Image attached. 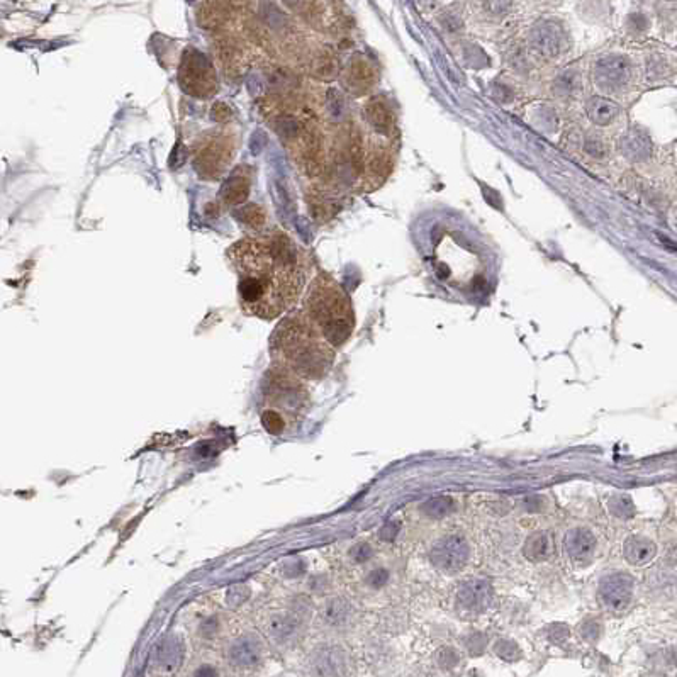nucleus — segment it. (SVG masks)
I'll use <instances>...</instances> for the list:
<instances>
[{
	"label": "nucleus",
	"instance_id": "obj_4",
	"mask_svg": "<svg viewBox=\"0 0 677 677\" xmlns=\"http://www.w3.org/2000/svg\"><path fill=\"white\" fill-rule=\"evenodd\" d=\"M306 309L307 318L335 348L350 338L355 324L354 311L347 294L335 282L319 279L311 287Z\"/></svg>",
	"mask_w": 677,
	"mask_h": 677
},
{
	"label": "nucleus",
	"instance_id": "obj_14",
	"mask_svg": "<svg viewBox=\"0 0 677 677\" xmlns=\"http://www.w3.org/2000/svg\"><path fill=\"white\" fill-rule=\"evenodd\" d=\"M365 114L368 123L382 134H391L392 127H394V116H392L391 109L387 107L386 102L382 100L375 99L368 102V106L365 107Z\"/></svg>",
	"mask_w": 677,
	"mask_h": 677
},
{
	"label": "nucleus",
	"instance_id": "obj_10",
	"mask_svg": "<svg viewBox=\"0 0 677 677\" xmlns=\"http://www.w3.org/2000/svg\"><path fill=\"white\" fill-rule=\"evenodd\" d=\"M489 601H491V589L486 586V582H479V580L477 582H468L459 592L460 606L472 613L482 611L489 604Z\"/></svg>",
	"mask_w": 677,
	"mask_h": 677
},
{
	"label": "nucleus",
	"instance_id": "obj_8",
	"mask_svg": "<svg viewBox=\"0 0 677 677\" xmlns=\"http://www.w3.org/2000/svg\"><path fill=\"white\" fill-rule=\"evenodd\" d=\"M564 33L560 26L554 21H542L536 24L530 33V43L531 48L538 55L547 56H557L562 50Z\"/></svg>",
	"mask_w": 677,
	"mask_h": 677
},
{
	"label": "nucleus",
	"instance_id": "obj_13",
	"mask_svg": "<svg viewBox=\"0 0 677 677\" xmlns=\"http://www.w3.org/2000/svg\"><path fill=\"white\" fill-rule=\"evenodd\" d=\"M620 114L618 104L606 97H592L587 102V116L598 126H608Z\"/></svg>",
	"mask_w": 677,
	"mask_h": 677
},
{
	"label": "nucleus",
	"instance_id": "obj_3",
	"mask_svg": "<svg viewBox=\"0 0 677 677\" xmlns=\"http://www.w3.org/2000/svg\"><path fill=\"white\" fill-rule=\"evenodd\" d=\"M309 410L306 382L289 368L272 363L263 384L262 423L270 435L282 436L298 428Z\"/></svg>",
	"mask_w": 677,
	"mask_h": 677
},
{
	"label": "nucleus",
	"instance_id": "obj_1",
	"mask_svg": "<svg viewBox=\"0 0 677 677\" xmlns=\"http://www.w3.org/2000/svg\"><path fill=\"white\" fill-rule=\"evenodd\" d=\"M228 258L238 275L239 306L248 316L272 321L298 300L302 272L287 238H244L228 250Z\"/></svg>",
	"mask_w": 677,
	"mask_h": 677
},
{
	"label": "nucleus",
	"instance_id": "obj_7",
	"mask_svg": "<svg viewBox=\"0 0 677 677\" xmlns=\"http://www.w3.org/2000/svg\"><path fill=\"white\" fill-rule=\"evenodd\" d=\"M596 83L603 89L615 90L630 78V63L623 56H606L596 65Z\"/></svg>",
	"mask_w": 677,
	"mask_h": 677
},
{
	"label": "nucleus",
	"instance_id": "obj_15",
	"mask_svg": "<svg viewBox=\"0 0 677 677\" xmlns=\"http://www.w3.org/2000/svg\"><path fill=\"white\" fill-rule=\"evenodd\" d=\"M524 552H526L528 559H531V560H542V559H545V557L548 555V540H547V536H545V535H535V536H531V538L528 540L526 548H524Z\"/></svg>",
	"mask_w": 677,
	"mask_h": 677
},
{
	"label": "nucleus",
	"instance_id": "obj_11",
	"mask_svg": "<svg viewBox=\"0 0 677 677\" xmlns=\"http://www.w3.org/2000/svg\"><path fill=\"white\" fill-rule=\"evenodd\" d=\"M623 554L633 566H643L654 560L655 545L645 536H630L624 543Z\"/></svg>",
	"mask_w": 677,
	"mask_h": 677
},
{
	"label": "nucleus",
	"instance_id": "obj_6",
	"mask_svg": "<svg viewBox=\"0 0 677 677\" xmlns=\"http://www.w3.org/2000/svg\"><path fill=\"white\" fill-rule=\"evenodd\" d=\"M633 596V579L627 574H611L601 580L599 598L610 613H622Z\"/></svg>",
	"mask_w": 677,
	"mask_h": 677
},
{
	"label": "nucleus",
	"instance_id": "obj_19",
	"mask_svg": "<svg viewBox=\"0 0 677 677\" xmlns=\"http://www.w3.org/2000/svg\"><path fill=\"white\" fill-rule=\"evenodd\" d=\"M286 2L289 4L291 7H299V6H302L304 0H286Z\"/></svg>",
	"mask_w": 677,
	"mask_h": 677
},
{
	"label": "nucleus",
	"instance_id": "obj_9",
	"mask_svg": "<svg viewBox=\"0 0 677 677\" xmlns=\"http://www.w3.org/2000/svg\"><path fill=\"white\" fill-rule=\"evenodd\" d=\"M596 542L594 535L586 528H575L567 535L566 538V552L568 559L574 562L586 564L594 557L596 552Z\"/></svg>",
	"mask_w": 677,
	"mask_h": 677
},
{
	"label": "nucleus",
	"instance_id": "obj_12",
	"mask_svg": "<svg viewBox=\"0 0 677 677\" xmlns=\"http://www.w3.org/2000/svg\"><path fill=\"white\" fill-rule=\"evenodd\" d=\"M622 151L633 162H643L652 153V141L638 130H633L622 139Z\"/></svg>",
	"mask_w": 677,
	"mask_h": 677
},
{
	"label": "nucleus",
	"instance_id": "obj_16",
	"mask_svg": "<svg viewBox=\"0 0 677 677\" xmlns=\"http://www.w3.org/2000/svg\"><path fill=\"white\" fill-rule=\"evenodd\" d=\"M512 0H484V7L489 14L492 15H501L504 12L510 11Z\"/></svg>",
	"mask_w": 677,
	"mask_h": 677
},
{
	"label": "nucleus",
	"instance_id": "obj_2",
	"mask_svg": "<svg viewBox=\"0 0 677 677\" xmlns=\"http://www.w3.org/2000/svg\"><path fill=\"white\" fill-rule=\"evenodd\" d=\"M274 362L289 368L302 380H321L335 362V347L307 316L284 319L270 342Z\"/></svg>",
	"mask_w": 677,
	"mask_h": 677
},
{
	"label": "nucleus",
	"instance_id": "obj_5",
	"mask_svg": "<svg viewBox=\"0 0 677 677\" xmlns=\"http://www.w3.org/2000/svg\"><path fill=\"white\" fill-rule=\"evenodd\" d=\"M467 559L468 545L459 535H450L443 538L431 552V562L445 574H456L466 566Z\"/></svg>",
	"mask_w": 677,
	"mask_h": 677
},
{
	"label": "nucleus",
	"instance_id": "obj_17",
	"mask_svg": "<svg viewBox=\"0 0 677 677\" xmlns=\"http://www.w3.org/2000/svg\"><path fill=\"white\" fill-rule=\"evenodd\" d=\"M351 75H355V82L360 83V85H367V83L370 82V78H372V74H370V70H368L367 65L356 67V70Z\"/></svg>",
	"mask_w": 677,
	"mask_h": 677
},
{
	"label": "nucleus",
	"instance_id": "obj_18",
	"mask_svg": "<svg viewBox=\"0 0 677 677\" xmlns=\"http://www.w3.org/2000/svg\"><path fill=\"white\" fill-rule=\"evenodd\" d=\"M586 151L587 153H591L592 156H596V158H601V156H604V153H606L601 141H587Z\"/></svg>",
	"mask_w": 677,
	"mask_h": 677
}]
</instances>
